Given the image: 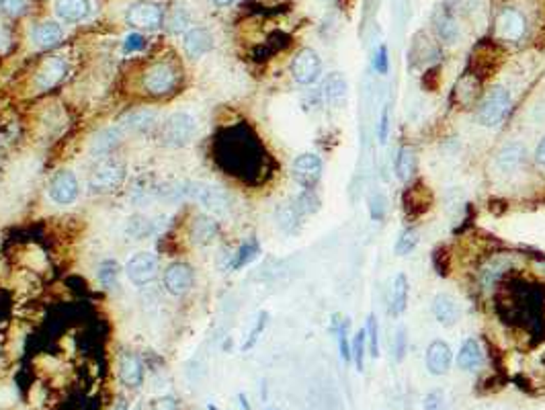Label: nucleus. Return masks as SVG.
Returning a JSON list of instances; mask_svg holds the SVG:
<instances>
[{"instance_id":"1","label":"nucleus","mask_w":545,"mask_h":410,"mask_svg":"<svg viewBox=\"0 0 545 410\" xmlns=\"http://www.w3.org/2000/svg\"><path fill=\"white\" fill-rule=\"evenodd\" d=\"M172 193H174V197L193 199V202L203 205L205 209H209L213 213H224L228 209V195L224 193L222 187L211 185V183L185 181V183H179L177 189H172Z\"/></svg>"},{"instance_id":"28","label":"nucleus","mask_w":545,"mask_h":410,"mask_svg":"<svg viewBox=\"0 0 545 410\" xmlns=\"http://www.w3.org/2000/svg\"><path fill=\"white\" fill-rule=\"evenodd\" d=\"M414 166H416L414 150L408 148V146H402L398 150V156H396V177L400 181H408L414 174Z\"/></svg>"},{"instance_id":"26","label":"nucleus","mask_w":545,"mask_h":410,"mask_svg":"<svg viewBox=\"0 0 545 410\" xmlns=\"http://www.w3.org/2000/svg\"><path fill=\"white\" fill-rule=\"evenodd\" d=\"M218 234V224L209 215H199L193 222V240L197 245H209L213 243Z\"/></svg>"},{"instance_id":"50","label":"nucleus","mask_w":545,"mask_h":410,"mask_svg":"<svg viewBox=\"0 0 545 410\" xmlns=\"http://www.w3.org/2000/svg\"><path fill=\"white\" fill-rule=\"evenodd\" d=\"M240 402H242V409L248 410V402H246V398H244V394H240Z\"/></svg>"},{"instance_id":"19","label":"nucleus","mask_w":545,"mask_h":410,"mask_svg":"<svg viewBox=\"0 0 545 410\" xmlns=\"http://www.w3.org/2000/svg\"><path fill=\"white\" fill-rule=\"evenodd\" d=\"M62 35H64L62 27L54 21H43L33 29V41H35V45L43 47V49L56 47L62 41Z\"/></svg>"},{"instance_id":"48","label":"nucleus","mask_w":545,"mask_h":410,"mask_svg":"<svg viewBox=\"0 0 545 410\" xmlns=\"http://www.w3.org/2000/svg\"><path fill=\"white\" fill-rule=\"evenodd\" d=\"M111 410H127V400H125V398H119Z\"/></svg>"},{"instance_id":"32","label":"nucleus","mask_w":545,"mask_h":410,"mask_svg":"<svg viewBox=\"0 0 545 410\" xmlns=\"http://www.w3.org/2000/svg\"><path fill=\"white\" fill-rule=\"evenodd\" d=\"M119 263L117 261H113V259H107V261H103L101 263V267H99V281H101V286L107 287V289H111V287L117 286V279H119Z\"/></svg>"},{"instance_id":"4","label":"nucleus","mask_w":545,"mask_h":410,"mask_svg":"<svg viewBox=\"0 0 545 410\" xmlns=\"http://www.w3.org/2000/svg\"><path fill=\"white\" fill-rule=\"evenodd\" d=\"M123 179H125V166L115 158H105L92 168L88 187L92 193H111L123 183Z\"/></svg>"},{"instance_id":"47","label":"nucleus","mask_w":545,"mask_h":410,"mask_svg":"<svg viewBox=\"0 0 545 410\" xmlns=\"http://www.w3.org/2000/svg\"><path fill=\"white\" fill-rule=\"evenodd\" d=\"M535 163L545 168V138L537 144V150H535Z\"/></svg>"},{"instance_id":"23","label":"nucleus","mask_w":545,"mask_h":410,"mask_svg":"<svg viewBox=\"0 0 545 410\" xmlns=\"http://www.w3.org/2000/svg\"><path fill=\"white\" fill-rule=\"evenodd\" d=\"M482 361V349L480 343L475 338H466L462 343V349L457 353V368L466 369V371H473Z\"/></svg>"},{"instance_id":"27","label":"nucleus","mask_w":545,"mask_h":410,"mask_svg":"<svg viewBox=\"0 0 545 410\" xmlns=\"http://www.w3.org/2000/svg\"><path fill=\"white\" fill-rule=\"evenodd\" d=\"M156 111H148V109H142V111H131L129 115H125L121 120V127L123 129H129V131H144L148 127H152L156 123Z\"/></svg>"},{"instance_id":"18","label":"nucleus","mask_w":545,"mask_h":410,"mask_svg":"<svg viewBox=\"0 0 545 410\" xmlns=\"http://www.w3.org/2000/svg\"><path fill=\"white\" fill-rule=\"evenodd\" d=\"M408 291H410V286H408L406 275H404V273H398V275L393 277V286H391V291H389V314H391V316H400V314L406 310Z\"/></svg>"},{"instance_id":"2","label":"nucleus","mask_w":545,"mask_h":410,"mask_svg":"<svg viewBox=\"0 0 545 410\" xmlns=\"http://www.w3.org/2000/svg\"><path fill=\"white\" fill-rule=\"evenodd\" d=\"M195 131H197V120L193 115L187 111H177L162 123L160 140L168 148H185L187 144H191Z\"/></svg>"},{"instance_id":"16","label":"nucleus","mask_w":545,"mask_h":410,"mask_svg":"<svg viewBox=\"0 0 545 410\" xmlns=\"http://www.w3.org/2000/svg\"><path fill=\"white\" fill-rule=\"evenodd\" d=\"M119 377L125 386L129 388H138L144 382V368L142 361L131 355V353H123L119 359Z\"/></svg>"},{"instance_id":"43","label":"nucleus","mask_w":545,"mask_h":410,"mask_svg":"<svg viewBox=\"0 0 545 410\" xmlns=\"http://www.w3.org/2000/svg\"><path fill=\"white\" fill-rule=\"evenodd\" d=\"M0 8L10 17H19L25 13V0H0Z\"/></svg>"},{"instance_id":"10","label":"nucleus","mask_w":545,"mask_h":410,"mask_svg":"<svg viewBox=\"0 0 545 410\" xmlns=\"http://www.w3.org/2000/svg\"><path fill=\"white\" fill-rule=\"evenodd\" d=\"M174 82H177V72L170 64H154L144 74V88L148 95H154V97L170 92Z\"/></svg>"},{"instance_id":"41","label":"nucleus","mask_w":545,"mask_h":410,"mask_svg":"<svg viewBox=\"0 0 545 410\" xmlns=\"http://www.w3.org/2000/svg\"><path fill=\"white\" fill-rule=\"evenodd\" d=\"M369 213H371V218L375 220V222H380V220H384V215H386V197L384 195H373L371 197V202H369Z\"/></svg>"},{"instance_id":"22","label":"nucleus","mask_w":545,"mask_h":410,"mask_svg":"<svg viewBox=\"0 0 545 410\" xmlns=\"http://www.w3.org/2000/svg\"><path fill=\"white\" fill-rule=\"evenodd\" d=\"M56 10L64 21H82L90 13L88 0H56Z\"/></svg>"},{"instance_id":"9","label":"nucleus","mask_w":545,"mask_h":410,"mask_svg":"<svg viewBox=\"0 0 545 410\" xmlns=\"http://www.w3.org/2000/svg\"><path fill=\"white\" fill-rule=\"evenodd\" d=\"M162 19H164V15H162L160 4L150 2V0L136 2L127 10V23L138 29H156L162 25Z\"/></svg>"},{"instance_id":"42","label":"nucleus","mask_w":545,"mask_h":410,"mask_svg":"<svg viewBox=\"0 0 545 410\" xmlns=\"http://www.w3.org/2000/svg\"><path fill=\"white\" fill-rule=\"evenodd\" d=\"M425 410H447L445 407V396L441 390H432L425 398Z\"/></svg>"},{"instance_id":"13","label":"nucleus","mask_w":545,"mask_h":410,"mask_svg":"<svg viewBox=\"0 0 545 410\" xmlns=\"http://www.w3.org/2000/svg\"><path fill=\"white\" fill-rule=\"evenodd\" d=\"M527 23L516 8H505L498 17V31L508 41H519L525 35Z\"/></svg>"},{"instance_id":"12","label":"nucleus","mask_w":545,"mask_h":410,"mask_svg":"<svg viewBox=\"0 0 545 410\" xmlns=\"http://www.w3.org/2000/svg\"><path fill=\"white\" fill-rule=\"evenodd\" d=\"M432 314L439 325L453 327L459 320V306L453 295L449 293H437L432 300Z\"/></svg>"},{"instance_id":"44","label":"nucleus","mask_w":545,"mask_h":410,"mask_svg":"<svg viewBox=\"0 0 545 410\" xmlns=\"http://www.w3.org/2000/svg\"><path fill=\"white\" fill-rule=\"evenodd\" d=\"M142 47H144V38H142L140 33H129V35L125 38L123 49H125L127 54H131V51H140Z\"/></svg>"},{"instance_id":"11","label":"nucleus","mask_w":545,"mask_h":410,"mask_svg":"<svg viewBox=\"0 0 545 410\" xmlns=\"http://www.w3.org/2000/svg\"><path fill=\"white\" fill-rule=\"evenodd\" d=\"M195 284L193 267L187 263H172L164 271V287L172 295H183L187 293Z\"/></svg>"},{"instance_id":"36","label":"nucleus","mask_w":545,"mask_h":410,"mask_svg":"<svg viewBox=\"0 0 545 410\" xmlns=\"http://www.w3.org/2000/svg\"><path fill=\"white\" fill-rule=\"evenodd\" d=\"M267 320H269V314L267 312H261V316H259V320H257V325H254V328L250 330V334H248V341L242 345V349L244 351H248V349H252L254 345H257V341H259V334L265 330V327H267Z\"/></svg>"},{"instance_id":"33","label":"nucleus","mask_w":545,"mask_h":410,"mask_svg":"<svg viewBox=\"0 0 545 410\" xmlns=\"http://www.w3.org/2000/svg\"><path fill=\"white\" fill-rule=\"evenodd\" d=\"M416 245H418V232L412 230V228H406L398 236V243L393 246V250H396L398 256H406V254H410L416 248Z\"/></svg>"},{"instance_id":"39","label":"nucleus","mask_w":545,"mask_h":410,"mask_svg":"<svg viewBox=\"0 0 545 410\" xmlns=\"http://www.w3.org/2000/svg\"><path fill=\"white\" fill-rule=\"evenodd\" d=\"M406 343H408L406 328L398 327L396 338H393V359H396V361H402V359H404V355H406Z\"/></svg>"},{"instance_id":"8","label":"nucleus","mask_w":545,"mask_h":410,"mask_svg":"<svg viewBox=\"0 0 545 410\" xmlns=\"http://www.w3.org/2000/svg\"><path fill=\"white\" fill-rule=\"evenodd\" d=\"M49 197L60 205H70L78 199L80 187H78V179L74 172L70 170H58L51 181H49Z\"/></svg>"},{"instance_id":"30","label":"nucleus","mask_w":545,"mask_h":410,"mask_svg":"<svg viewBox=\"0 0 545 410\" xmlns=\"http://www.w3.org/2000/svg\"><path fill=\"white\" fill-rule=\"evenodd\" d=\"M341 316L334 314V320H332V332H336L339 336V349H341V357L345 363L350 361V347H349V338H347V330H349V320H339Z\"/></svg>"},{"instance_id":"5","label":"nucleus","mask_w":545,"mask_h":410,"mask_svg":"<svg viewBox=\"0 0 545 410\" xmlns=\"http://www.w3.org/2000/svg\"><path fill=\"white\" fill-rule=\"evenodd\" d=\"M322 74V60L320 56L310 49V47H304L295 54L293 62H291V76L298 84H314V82L320 79Z\"/></svg>"},{"instance_id":"14","label":"nucleus","mask_w":545,"mask_h":410,"mask_svg":"<svg viewBox=\"0 0 545 410\" xmlns=\"http://www.w3.org/2000/svg\"><path fill=\"white\" fill-rule=\"evenodd\" d=\"M451 366V349L443 341H432L427 349V369L432 375H445Z\"/></svg>"},{"instance_id":"46","label":"nucleus","mask_w":545,"mask_h":410,"mask_svg":"<svg viewBox=\"0 0 545 410\" xmlns=\"http://www.w3.org/2000/svg\"><path fill=\"white\" fill-rule=\"evenodd\" d=\"M152 410H179V407L174 402V398L164 396V398H158L152 402Z\"/></svg>"},{"instance_id":"15","label":"nucleus","mask_w":545,"mask_h":410,"mask_svg":"<svg viewBox=\"0 0 545 410\" xmlns=\"http://www.w3.org/2000/svg\"><path fill=\"white\" fill-rule=\"evenodd\" d=\"M183 47H185L187 56L195 60V58H201V56H205L207 51H211V47H213V38H211V33H209L207 29H203V27H193V29H189V31L185 33V38H183Z\"/></svg>"},{"instance_id":"35","label":"nucleus","mask_w":545,"mask_h":410,"mask_svg":"<svg viewBox=\"0 0 545 410\" xmlns=\"http://www.w3.org/2000/svg\"><path fill=\"white\" fill-rule=\"evenodd\" d=\"M365 328H361L357 334H355V341H352V351H355V366L357 371H363V359H365Z\"/></svg>"},{"instance_id":"24","label":"nucleus","mask_w":545,"mask_h":410,"mask_svg":"<svg viewBox=\"0 0 545 410\" xmlns=\"http://www.w3.org/2000/svg\"><path fill=\"white\" fill-rule=\"evenodd\" d=\"M347 90H349V86H347V81H345V76L343 74H330L328 79H326V82H324V97H326V101L330 103V105H343L345 103V99H347Z\"/></svg>"},{"instance_id":"40","label":"nucleus","mask_w":545,"mask_h":410,"mask_svg":"<svg viewBox=\"0 0 545 410\" xmlns=\"http://www.w3.org/2000/svg\"><path fill=\"white\" fill-rule=\"evenodd\" d=\"M373 66H375V70H377L380 74H388L389 56L386 43H382V45L377 47V54H375V58H373Z\"/></svg>"},{"instance_id":"7","label":"nucleus","mask_w":545,"mask_h":410,"mask_svg":"<svg viewBox=\"0 0 545 410\" xmlns=\"http://www.w3.org/2000/svg\"><path fill=\"white\" fill-rule=\"evenodd\" d=\"M125 273L129 277V281L133 286H148L152 284L158 273V259L152 252H138L133 254L127 265H125Z\"/></svg>"},{"instance_id":"49","label":"nucleus","mask_w":545,"mask_h":410,"mask_svg":"<svg viewBox=\"0 0 545 410\" xmlns=\"http://www.w3.org/2000/svg\"><path fill=\"white\" fill-rule=\"evenodd\" d=\"M232 2H236V0H213V4H218V6H228Z\"/></svg>"},{"instance_id":"38","label":"nucleus","mask_w":545,"mask_h":410,"mask_svg":"<svg viewBox=\"0 0 545 410\" xmlns=\"http://www.w3.org/2000/svg\"><path fill=\"white\" fill-rule=\"evenodd\" d=\"M318 205H320V202H318V197L314 195V191L304 189V193L300 195L295 207L300 209V213H314V211L318 209Z\"/></svg>"},{"instance_id":"21","label":"nucleus","mask_w":545,"mask_h":410,"mask_svg":"<svg viewBox=\"0 0 545 410\" xmlns=\"http://www.w3.org/2000/svg\"><path fill=\"white\" fill-rule=\"evenodd\" d=\"M123 127L121 125H113V127H107L103 131H99L92 140V152L97 154H107L111 152L115 146L121 144V138H123Z\"/></svg>"},{"instance_id":"29","label":"nucleus","mask_w":545,"mask_h":410,"mask_svg":"<svg viewBox=\"0 0 545 410\" xmlns=\"http://www.w3.org/2000/svg\"><path fill=\"white\" fill-rule=\"evenodd\" d=\"M437 33L445 43H455L459 40V25L451 15L445 13L443 17L437 19Z\"/></svg>"},{"instance_id":"20","label":"nucleus","mask_w":545,"mask_h":410,"mask_svg":"<svg viewBox=\"0 0 545 410\" xmlns=\"http://www.w3.org/2000/svg\"><path fill=\"white\" fill-rule=\"evenodd\" d=\"M523 158H525V146L519 144V142H512V144H506L505 148L498 152L496 164L503 172H512L521 166Z\"/></svg>"},{"instance_id":"17","label":"nucleus","mask_w":545,"mask_h":410,"mask_svg":"<svg viewBox=\"0 0 545 410\" xmlns=\"http://www.w3.org/2000/svg\"><path fill=\"white\" fill-rule=\"evenodd\" d=\"M66 74V60L64 58H49L47 62H43V66L39 68L38 72V86L41 90L45 88H51L54 84L64 79Z\"/></svg>"},{"instance_id":"37","label":"nucleus","mask_w":545,"mask_h":410,"mask_svg":"<svg viewBox=\"0 0 545 410\" xmlns=\"http://www.w3.org/2000/svg\"><path fill=\"white\" fill-rule=\"evenodd\" d=\"M127 232L131 236H136V240H142L146 234H148V220L146 218H140V215H133L127 224Z\"/></svg>"},{"instance_id":"45","label":"nucleus","mask_w":545,"mask_h":410,"mask_svg":"<svg viewBox=\"0 0 545 410\" xmlns=\"http://www.w3.org/2000/svg\"><path fill=\"white\" fill-rule=\"evenodd\" d=\"M389 136V107L384 105L382 109V120H380V144H386Z\"/></svg>"},{"instance_id":"31","label":"nucleus","mask_w":545,"mask_h":410,"mask_svg":"<svg viewBox=\"0 0 545 410\" xmlns=\"http://www.w3.org/2000/svg\"><path fill=\"white\" fill-rule=\"evenodd\" d=\"M261 252V248H259V243L252 238L250 243H244V245L238 248V252L234 254V261H232V269H242L244 265H248L257 254Z\"/></svg>"},{"instance_id":"6","label":"nucleus","mask_w":545,"mask_h":410,"mask_svg":"<svg viewBox=\"0 0 545 410\" xmlns=\"http://www.w3.org/2000/svg\"><path fill=\"white\" fill-rule=\"evenodd\" d=\"M322 170H324L322 158L316 154H302L293 161V166H291V174H293L295 183L308 191H314V187L320 183Z\"/></svg>"},{"instance_id":"25","label":"nucleus","mask_w":545,"mask_h":410,"mask_svg":"<svg viewBox=\"0 0 545 410\" xmlns=\"http://www.w3.org/2000/svg\"><path fill=\"white\" fill-rule=\"evenodd\" d=\"M300 209L291 204H281L275 211V218H277V224L283 232L287 234H293L300 226Z\"/></svg>"},{"instance_id":"3","label":"nucleus","mask_w":545,"mask_h":410,"mask_svg":"<svg viewBox=\"0 0 545 410\" xmlns=\"http://www.w3.org/2000/svg\"><path fill=\"white\" fill-rule=\"evenodd\" d=\"M510 109V92L505 86H494L478 107V122L484 127H498Z\"/></svg>"},{"instance_id":"34","label":"nucleus","mask_w":545,"mask_h":410,"mask_svg":"<svg viewBox=\"0 0 545 410\" xmlns=\"http://www.w3.org/2000/svg\"><path fill=\"white\" fill-rule=\"evenodd\" d=\"M365 332L369 336V351H371V357L377 359L380 357V327H377V318L375 314H369L367 316V327Z\"/></svg>"}]
</instances>
